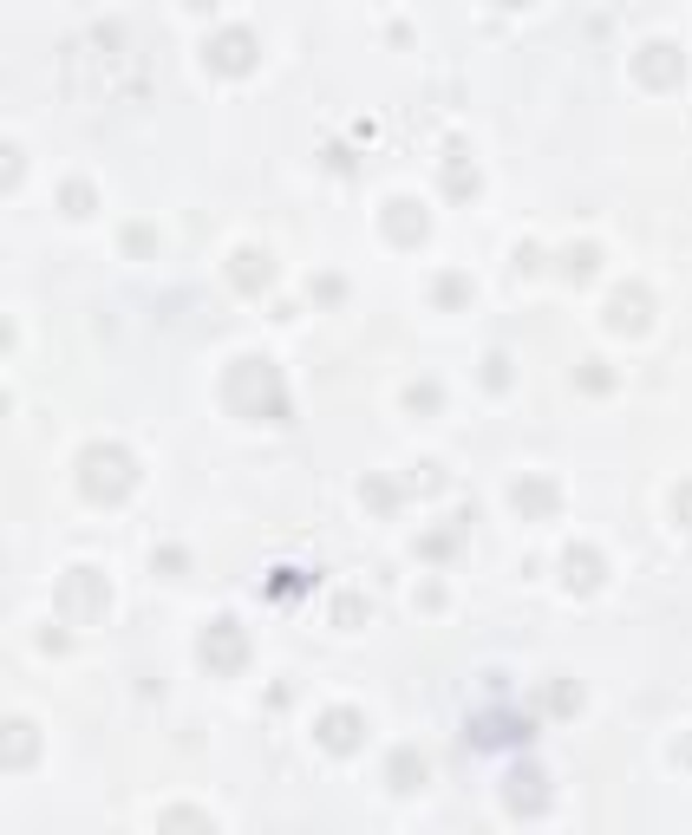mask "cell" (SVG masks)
Segmentation results:
<instances>
[{
	"instance_id": "cell-23",
	"label": "cell",
	"mask_w": 692,
	"mask_h": 835,
	"mask_svg": "<svg viewBox=\"0 0 692 835\" xmlns=\"http://www.w3.org/2000/svg\"><path fill=\"white\" fill-rule=\"evenodd\" d=\"M59 209H66V216H92V183H66V190H59Z\"/></svg>"
},
{
	"instance_id": "cell-12",
	"label": "cell",
	"mask_w": 692,
	"mask_h": 835,
	"mask_svg": "<svg viewBox=\"0 0 692 835\" xmlns=\"http://www.w3.org/2000/svg\"><path fill=\"white\" fill-rule=\"evenodd\" d=\"M379 229H386L392 242H418V235H425V209L399 196V203H386V209H379Z\"/></svg>"
},
{
	"instance_id": "cell-33",
	"label": "cell",
	"mask_w": 692,
	"mask_h": 835,
	"mask_svg": "<svg viewBox=\"0 0 692 835\" xmlns=\"http://www.w3.org/2000/svg\"><path fill=\"white\" fill-rule=\"evenodd\" d=\"M190 7H203V14H209V7H216V0H190Z\"/></svg>"
},
{
	"instance_id": "cell-16",
	"label": "cell",
	"mask_w": 692,
	"mask_h": 835,
	"mask_svg": "<svg viewBox=\"0 0 692 835\" xmlns=\"http://www.w3.org/2000/svg\"><path fill=\"white\" fill-rule=\"evenodd\" d=\"M575 705H582V685H575V679H555L549 692H542V712H555V718H568Z\"/></svg>"
},
{
	"instance_id": "cell-32",
	"label": "cell",
	"mask_w": 692,
	"mask_h": 835,
	"mask_svg": "<svg viewBox=\"0 0 692 835\" xmlns=\"http://www.w3.org/2000/svg\"><path fill=\"white\" fill-rule=\"evenodd\" d=\"M582 385H588V392H608L614 379H608V372H601V366H582Z\"/></svg>"
},
{
	"instance_id": "cell-19",
	"label": "cell",
	"mask_w": 692,
	"mask_h": 835,
	"mask_svg": "<svg viewBox=\"0 0 692 835\" xmlns=\"http://www.w3.org/2000/svg\"><path fill=\"white\" fill-rule=\"evenodd\" d=\"M20 764H33V725H7V770H20Z\"/></svg>"
},
{
	"instance_id": "cell-1",
	"label": "cell",
	"mask_w": 692,
	"mask_h": 835,
	"mask_svg": "<svg viewBox=\"0 0 692 835\" xmlns=\"http://www.w3.org/2000/svg\"><path fill=\"white\" fill-rule=\"evenodd\" d=\"M222 405L236 418H255V425H288V385L268 359H236L222 372Z\"/></svg>"
},
{
	"instance_id": "cell-22",
	"label": "cell",
	"mask_w": 692,
	"mask_h": 835,
	"mask_svg": "<svg viewBox=\"0 0 692 835\" xmlns=\"http://www.w3.org/2000/svg\"><path fill=\"white\" fill-rule=\"evenodd\" d=\"M444 190H451V196H471V190H477L471 164H464V157H457V151H451V164H444Z\"/></svg>"
},
{
	"instance_id": "cell-10",
	"label": "cell",
	"mask_w": 692,
	"mask_h": 835,
	"mask_svg": "<svg viewBox=\"0 0 692 835\" xmlns=\"http://www.w3.org/2000/svg\"><path fill=\"white\" fill-rule=\"evenodd\" d=\"M229 281H236L242 294H262L268 281H275V261H268V248H236V255H229Z\"/></svg>"
},
{
	"instance_id": "cell-14",
	"label": "cell",
	"mask_w": 692,
	"mask_h": 835,
	"mask_svg": "<svg viewBox=\"0 0 692 835\" xmlns=\"http://www.w3.org/2000/svg\"><path fill=\"white\" fill-rule=\"evenodd\" d=\"M529 738V725H523V718H477V725H471V744H484V751H490V744H523Z\"/></svg>"
},
{
	"instance_id": "cell-24",
	"label": "cell",
	"mask_w": 692,
	"mask_h": 835,
	"mask_svg": "<svg viewBox=\"0 0 692 835\" xmlns=\"http://www.w3.org/2000/svg\"><path fill=\"white\" fill-rule=\"evenodd\" d=\"M333 620H340V627H360L366 601H360V594H333Z\"/></svg>"
},
{
	"instance_id": "cell-11",
	"label": "cell",
	"mask_w": 692,
	"mask_h": 835,
	"mask_svg": "<svg viewBox=\"0 0 692 835\" xmlns=\"http://www.w3.org/2000/svg\"><path fill=\"white\" fill-rule=\"evenodd\" d=\"M562 568H568V588L575 594H595L601 588V575H608V562H601V548H588V542H575L562 555Z\"/></svg>"
},
{
	"instance_id": "cell-6",
	"label": "cell",
	"mask_w": 692,
	"mask_h": 835,
	"mask_svg": "<svg viewBox=\"0 0 692 835\" xmlns=\"http://www.w3.org/2000/svg\"><path fill=\"white\" fill-rule=\"evenodd\" d=\"M503 809H510V816H542V809H549V777H542L536 764H516L510 777H503Z\"/></svg>"
},
{
	"instance_id": "cell-2",
	"label": "cell",
	"mask_w": 692,
	"mask_h": 835,
	"mask_svg": "<svg viewBox=\"0 0 692 835\" xmlns=\"http://www.w3.org/2000/svg\"><path fill=\"white\" fill-rule=\"evenodd\" d=\"M72 477H79V490L92 496V503H125L131 483H138V457H131L125 444H85Z\"/></svg>"
},
{
	"instance_id": "cell-29",
	"label": "cell",
	"mask_w": 692,
	"mask_h": 835,
	"mask_svg": "<svg viewBox=\"0 0 692 835\" xmlns=\"http://www.w3.org/2000/svg\"><path fill=\"white\" fill-rule=\"evenodd\" d=\"M164 829H209V816H203V809H170Z\"/></svg>"
},
{
	"instance_id": "cell-18",
	"label": "cell",
	"mask_w": 692,
	"mask_h": 835,
	"mask_svg": "<svg viewBox=\"0 0 692 835\" xmlns=\"http://www.w3.org/2000/svg\"><path fill=\"white\" fill-rule=\"evenodd\" d=\"M431 301H438V307H464V301H471V281H464V274H438V281H431Z\"/></svg>"
},
{
	"instance_id": "cell-15",
	"label": "cell",
	"mask_w": 692,
	"mask_h": 835,
	"mask_svg": "<svg viewBox=\"0 0 692 835\" xmlns=\"http://www.w3.org/2000/svg\"><path fill=\"white\" fill-rule=\"evenodd\" d=\"M386 783H392V790H418V783H425V757H418V751H392L386 757Z\"/></svg>"
},
{
	"instance_id": "cell-25",
	"label": "cell",
	"mask_w": 692,
	"mask_h": 835,
	"mask_svg": "<svg viewBox=\"0 0 692 835\" xmlns=\"http://www.w3.org/2000/svg\"><path fill=\"white\" fill-rule=\"evenodd\" d=\"M314 301H320V307L346 301V281H340V274H314Z\"/></svg>"
},
{
	"instance_id": "cell-30",
	"label": "cell",
	"mask_w": 692,
	"mask_h": 835,
	"mask_svg": "<svg viewBox=\"0 0 692 835\" xmlns=\"http://www.w3.org/2000/svg\"><path fill=\"white\" fill-rule=\"evenodd\" d=\"M484 385H490V392H503V385H510V359H484Z\"/></svg>"
},
{
	"instance_id": "cell-7",
	"label": "cell",
	"mask_w": 692,
	"mask_h": 835,
	"mask_svg": "<svg viewBox=\"0 0 692 835\" xmlns=\"http://www.w3.org/2000/svg\"><path fill=\"white\" fill-rule=\"evenodd\" d=\"M679 72H686V59H679V46H666V40H653V46L634 53V79L647 85V92H673Z\"/></svg>"
},
{
	"instance_id": "cell-31",
	"label": "cell",
	"mask_w": 692,
	"mask_h": 835,
	"mask_svg": "<svg viewBox=\"0 0 692 835\" xmlns=\"http://www.w3.org/2000/svg\"><path fill=\"white\" fill-rule=\"evenodd\" d=\"M673 516H679V529H692V477L673 490Z\"/></svg>"
},
{
	"instance_id": "cell-13",
	"label": "cell",
	"mask_w": 692,
	"mask_h": 835,
	"mask_svg": "<svg viewBox=\"0 0 692 835\" xmlns=\"http://www.w3.org/2000/svg\"><path fill=\"white\" fill-rule=\"evenodd\" d=\"M555 503H562V490H555L549 477H523V483H516V509H523V516H555Z\"/></svg>"
},
{
	"instance_id": "cell-4",
	"label": "cell",
	"mask_w": 692,
	"mask_h": 835,
	"mask_svg": "<svg viewBox=\"0 0 692 835\" xmlns=\"http://www.w3.org/2000/svg\"><path fill=\"white\" fill-rule=\"evenodd\" d=\"M203 66L222 72V79H242V72L255 66V33L249 27H222L203 40Z\"/></svg>"
},
{
	"instance_id": "cell-3",
	"label": "cell",
	"mask_w": 692,
	"mask_h": 835,
	"mask_svg": "<svg viewBox=\"0 0 692 835\" xmlns=\"http://www.w3.org/2000/svg\"><path fill=\"white\" fill-rule=\"evenodd\" d=\"M59 614H66L72 627H92V620L105 614V575H98V568H72V575L59 581Z\"/></svg>"
},
{
	"instance_id": "cell-5",
	"label": "cell",
	"mask_w": 692,
	"mask_h": 835,
	"mask_svg": "<svg viewBox=\"0 0 692 835\" xmlns=\"http://www.w3.org/2000/svg\"><path fill=\"white\" fill-rule=\"evenodd\" d=\"M203 666L209 672H242L249 666V633L236 620H209L203 627Z\"/></svg>"
},
{
	"instance_id": "cell-34",
	"label": "cell",
	"mask_w": 692,
	"mask_h": 835,
	"mask_svg": "<svg viewBox=\"0 0 692 835\" xmlns=\"http://www.w3.org/2000/svg\"><path fill=\"white\" fill-rule=\"evenodd\" d=\"M497 7H529V0H497Z\"/></svg>"
},
{
	"instance_id": "cell-26",
	"label": "cell",
	"mask_w": 692,
	"mask_h": 835,
	"mask_svg": "<svg viewBox=\"0 0 692 835\" xmlns=\"http://www.w3.org/2000/svg\"><path fill=\"white\" fill-rule=\"evenodd\" d=\"M595 261H601V248H575V255H568V274H575V281H588V274H595Z\"/></svg>"
},
{
	"instance_id": "cell-17",
	"label": "cell",
	"mask_w": 692,
	"mask_h": 835,
	"mask_svg": "<svg viewBox=\"0 0 692 835\" xmlns=\"http://www.w3.org/2000/svg\"><path fill=\"white\" fill-rule=\"evenodd\" d=\"M301 588H307V575H301V568H275V575H268V601H281V607H288V601H301Z\"/></svg>"
},
{
	"instance_id": "cell-9",
	"label": "cell",
	"mask_w": 692,
	"mask_h": 835,
	"mask_svg": "<svg viewBox=\"0 0 692 835\" xmlns=\"http://www.w3.org/2000/svg\"><path fill=\"white\" fill-rule=\"evenodd\" d=\"M608 327L614 333H647L653 327V294L640 288V281H627V288L608 301Z\"/></svg>"
},
{
	"instance_id": "cell-35",
	"label": "cell",
	"mask_w": 692,
	"mask_h": 835,
	"mask_svg": "<svg viewBox=\"0 0 692 835\" xmlns=\"http://www.w3.org/2000/svg\"><path fill=\"white\" fill-rule=\"evenodd\" d=\"M686 764H692V744H686Z\"/></svg>"
},
{
	"instance_id": "cell-27",
	"label": "cell",
	"mask_w": 692,
	"mask_h": 835,
	"mask_svg": "<svg viewBox=\"0 0 692 835\" xmlns=\"http://www.w3.org/2000/svg\"><path fill=\"white\" fill-rule=\"evenodd\" d=\"M438 398H444L438 385H431V379H418L412 392H405V405H412V411H431V405H438Z\"/></svg>"
},
{
	"instance_id": "cell-21",
	"label": "cell",
	"mask_w": 692,
	"mask_h": 835,
	"mask_svg": "<svg viewBox=\"0 0 692 835\" xmlns=\"http://www.w3.org/2000/svg\"><path fill=\"white\" fill-rule=\"evenodd\" d=\"M451 548H457V535H451V529L418 535V555H425V562H451Z\"/></svg>"
},
{
	"instance_id": "cell-8",
	"label": "cell",
	"mask_w": 692,
	"mask_h": 835,
	"mask_svg": "<svg viewBox=\"0 0 692 835\" xmlns=\"http://www.w3.org/2000/svg\"><path fill=\"white\" fill-rule=\"evenodd\" d=\"M320 751H360V738H366V718L353 712V705H327V712H320Z\"/></svg>"
},
{
	"instance_id": "cell-20",
	"label": "cell",
	"mask_w": 692,
	"mask_h": 835,
	"mask_svg": "<svg viewBox=\"0 0 692 835\" xmlns=\"http://www.w3.org/2000/svg\"><path fill=\"white\" fill-rule=\"evenodd\" d=\"M360 496H366V509H379V516H386V509L399 503V483H386V477H366V483H360Z\"/></svg>"
},
{
	"instance_id": "cell-28",
	"label": "cell",
	"mask_w": 692,
	"mask_h": 835,
	"mask_svg": "<svg viewBox=\"0 0 692 835\" xmlns=\"http://www.w3.org/2000/svg\"><path fill=\"white\" fill-rule=\"evenodd\" d=\"M183 568H190V555H183V548H157V575H170V581H177Z\"/></svg>"
}]
</instances>
